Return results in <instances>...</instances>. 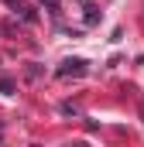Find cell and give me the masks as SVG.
Here are the masks:
<instances>
[{"label": "cell", "mask_w": 144, "mask_h": 147, "mask_svg": "<svg viewBox=\"0 0 144 147\" xmlns=\"http://www.w3.org/2000/svg\"><path fill=\"white\" fill-rule=\"evenodd\" d=\"M82 72H86V62L82 58H65L62 69H58V75H82Z\"/></svg>", "instance_id": "obj_1"}, {"label": "cell", "mask_w": 144, "mask_h": 147, "mask_svg": "<svg viewBox=\"0 0 144 147\" xmlns=\"http://www.w3.org/2000/svg\"><path fill=\"white\" fill-rule=\"evenodd\" d=\"M45 3H48V10H52V14H58V3H55V0H45Z\"/></svg>", "instance_id": "obj_2"}, {"label": "cell", "mask_w": 144, "mask_h": 147, "mask_svg": "<svg viewBox=\"0 0 144 147\" xmlns=\"http://www.w3.org/2000/svg\"><path fill=\"white\" fill-rule=\"evenodd\" d=\"M7 3H10V7H14V10H21V0H7Z\"/></svg>", "instance_id": "obj_3"}]
</instances>
